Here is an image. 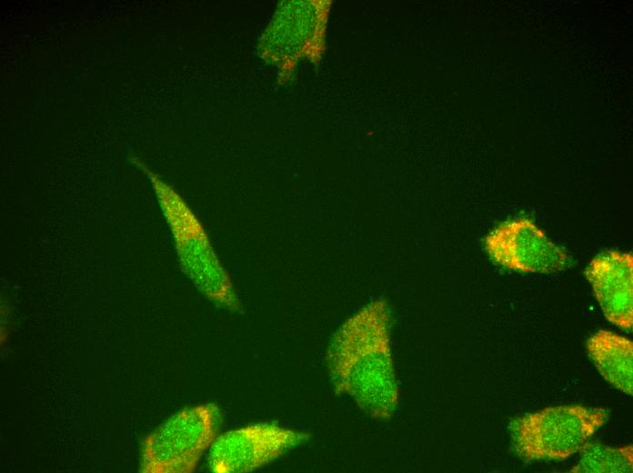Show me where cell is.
I'll return each mask as SVG.
<instances>
[{
    "mask_svg": "<svg viewBox=\"0 0 633 473\" xmlns=\"http://www.w3.org/2000/svg\"><path fill=\"white\" fill-rule=\"evenodd\" d=\"M606 318L621 329L633 326V257L618 250L596 256L585 269Z\"/></svg>",
    "mask_w": 633,
    "mask_h": 473,
    "instance_id": "8992f818",
    "label": "cell"
},
{
    "mask_svg": "<svg viewBox=\"0 0 633 473\" xmlns=\"http://www.w3.org/2000/svg\"><path fill=\"white\" fill-rule=\"evenodd\" d=\"M586 347L600 375L618 390L632 396V341L612 331L600 329L588 338Z\"/></svg>",
    "mask_w": 633,
    "mask_h": 473,
    "instance_id": "52a82bcc",
    "label": "cell"
},
{
    "mask_svg": "<svg viewBox=\"0 0 633 473\" xmlns=\"http://www.w3.org/2000/svg\"><path fill=\"white\" fill-rule=\"evenodd\" d=\"M305 433L274 423H255L217 435L209 448L215 473H247L276 460L305 442Z\"/></svg>",
    "mask_w": 633,
    "mask_h": 473,
    "instance_id": "277c9868",
    "label": "cell"
},
{
    "mask_svg": "<svg viewBox=\"0 0 633 473\" xmlns=\"http://www.w3.org/2000/svg\"><path fill=\"white\" fill-rule=\"evenodd\" d=\"M221 420V411L213 403L177 411L144 439L140 471L193 472L217 437Z\"/></svg>",
    "mask_w": 633,
    "mask_h": 473,
    "instance_id": "3957f363",
    "label": "cell"
},
{
    "mask_svg": "<svg viewBox=\"0 0 633 473\" xmlns=\"http://www.w3.org/2000/svg\"><path fill=\"white\" fill-rule=\"evenodd\" d=\"M484 244L492 260L510 270L549 274L571 265L566 250L528 217L502 222L486 236Z\"/></svg>",
    "mask_w": 633,
    "mask_h": 473,
    "instance_id": "5b68a950",
    "label": "cell"
},
{
    "mask_svg": "<svg viewBox=\"0 0 633 473\" xmlns=\"http://www.w3.org/2000/svg\"><path fill=\"white\" fill-rule=\"evenodd\" d=\"M633 469V447H608L587 442L580 449L578 463L570 468L574 473H626Z\"/></svg>",
    "mask_w": 633,
    "mask_h": 473,
    "instance_id": "ba28073f",
    "label": "cell"
},
{
    "mask_svg": "<svg viewBox=\"0 0 633 473\" xmlns=\"http://www.w3.org/2000/svg\"><path fill=\"white\" fill-rule=\"evenodd\" d=\"M133 162L152 184L173 236L182 270L208 300L229 312H242L243 307L231 277L201 221L171 186L138 159L135 158Z\"/></svg>",
    "mask_w": 633,
    "mask_h": 473,
    "instance_id": "6da1fadb",
    "label": "cell"
},
{
    "mask_svg": "<svg viewBox=\"0 0 633 473\" xmlns=\"http://www.w3.org/2000/svg\"><path fill=\"white\" fill-rule=\"evenodd\" d=\"M608 420V412L602 408H545L511 421L512 448L527 462L565 459L580 451Z\"/></svg>",
    "mask_w": 633,
    "mask_h": 473,
    "instance_id": "7a4b0ae2",
    "label": "cell"
}]
</instances>
